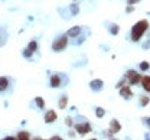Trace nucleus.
Segmentation results:
<instances>
[{
	"mask_svg": "<svg viewBox=\"0 0 150 140\" xmlns=\"http://www.w3.org/2000/svg\"><path fill=\"white\" fill-rule=\"evenodd\" d=\"M133 10H134V7H133V6H127V9H126V12H127V13H131Z\"/></svg>",
	"mask_w": 150,
	"mask_h": 140,
	"instance_id": "a878e982",
	"label": "nucleus"
},
{
	"mask_svg": "<svg viewBox=\"0 0 150 140\" xmlns=\"http://www.w3.org/2000/svg\"><path fill=\"white\" fill-rule=\"evenodd\" d=\"M18 140H30V136L28 132H19L18 133Z\"/></svg>",
	"mask_w": 150,
	"mask_h": 140,
	"instance_id": "4468645a",
	"label": "nucleus"
},
{
	"mask_svg": "<svg viewBox=\"0 0 150 140\" xmlns=\"http://www.w3.org/2000/svg\"><path fill=\"white\" fill-rule=\"evenodd\" d=\"M95 114H97V117H98V119H103V117H104V114H105V110H104V108H101V107H98V108H95Z\"/></svg>",
	"mask_w": 150,
	"mask_h": 140,
	"instance_id": "dca6fc26",
	"label": "nucleus"
},
{
	"mask_svg": "<svg viewBox=\"0 0 150 140\" xmlns=\"http://www.w3.org/2000/svg\"><path fill=\"white\" fill-rule=\"evenodd\" d=\"M56 111H54V110H49V111H46V114H45V123H54V121L56 120Z\"/></svg>",
	"mask_w": 150,
	"mask_h": 140,
	"instance_id": "0eeeda50",
	"label": "nucleus"
},
{
	"mask_svg": "<svg viewBox=\"0 0 150 140\" xmlns=\"http://www.w3.org/2000/svg\"><path fill=\"white\" fill-rule=\"evenodd\" d=\"M49 84L52 88H58L61 84H62V80H61V75H52L51 80H49Z\"/></svg>",
	"mask_w": 150,
	"mask_h": 140,
	"instance_id": "6e6552de",
	"label": "nucleus"
},
{
	"mask_svg": "<svg viewBox=\"0 0 150 140\" xmlns=\"http://www.w3.org/2000/svg\"><path fill=\"white\" fill-rule=\"evenodd\" d=\"M7 87H9V78L0 77V91H6Z\"/></svg>",
	"mask_w": 150,
	"mask_h": 140,
	"instance_id": "f8f14e48",
	"label": "nucleus"
},
{
	"mask_svg": "<svg viewBox=\"0 0 150 140\" xmlns=\"http://www.w3.org/2000/svg\"><path fill=\"white\" fill-rule=\"evenodd\" d=\"M33 140H43V139H33Z\"/></svg>",
	"mask_w": 150,
	"mask_h": 140,
	"instance_id": "c85d7f7f",
	"label": "nucleus"
},
{
	"mask_svg": "<svg viewBox=\"0 0 150 140\" xmlns=\"http://www.w3.org/2000/svg\"><path fill=\"white\" fill-rule=\"evenodd\" d=\"M67 45H68V36H67V35H62V36H59V38L52 43V49H54L55 52H61V51H64V49L67 48Z\"/></svg>",
	"mask_w": 150,
	"mask_h": 140,
	"instance_id": "f03ea898",
	"label": "nucleus"
},
{
	"mask_svg": "<svg viewBox=\"0 0 150 140\" xmlns=\"http://www.w3.org/2000/svg\"><path fill=\"white\" fill-rule=\"evenodd\" d=\"M28 49L29 51H32V52H35L38 49V42L36 40H32V42H29V45H28Z\"/></svg>",
	"mask_w": 150,
	"mask_h": 140,
	"instance_id": "f3484780",
	"label": "nucleus"
},
{
	"mask_svg": "<svg viewBox=\"0 0 150 140\" xmlns=\"http://www.w3.org/2000/svg\"><path fill=\"white\" fill-rule=\"evenodd\" d=\"M140 105H142V107H146V105H147V104H149V101H150V98L149 97H147V95H142V97H140Z\"/></svg>",
	"mask_w": 150,
	"mask_h": 140,
	"instance_id": "2eb2a0df",
	"label": "nucleus"
},
{
	"mask_svg": "<svg viewBox=\"0 0 150 140\" xmlns=\"http://www.w3.org/2000/svg\"><path fill=\"white\" fill-rule=\"evenodd\" d=\"M79 33H81V28H79V26H72V28L67 32V36H68V38H76V36H79Z\"/></svg>",
	"mask_w": 150,
	"mask_h": 140,
	"instance_id": "423d86ee",
	"label": "nucleus"
},
{
	"mask_svg": "<svg viewBox=\"0 0 150 140\" xmlns=\"http://www.w3.org/2000/svg\"><path fill=\"white\" fill-rule=\"evenodd\" d=\"M110 33H111V35H117V33H118V25H111Z\"/></svg>",
	"mask_w": 150,
	"mask_h": 140,
	"instance_id": "aec40b11",
	"label": "nucleus"
},
{
	"mask_svg": "<svg viewBox=\"0 0 150 140\" xmlns=\"http://www.w3.org/2000/svg\"><path fill=\"white\" fill-rule=\"evenodd\" d=\"M140 84L143 85V88H144L147 93H150V75H143Z\"/></svg>",
	"mask_w": 150,
	"mask_h": 140,
	"instance_id": "9d476101",
	"label": "nucleus"
},
{
	"mask_svg": "<svg viewBox=\"0 0 150 140\" xmlns=\"http://www.w3.org/2000/svg\"><path fill=\"white\" fill-rule=\"evenodd\" d=\"M103 81L101 80H94L90 82V87H91V90H94V91H98V90H101L103 88Z\"/></svg>",
	"mask_w": 150,
	"mask_h": 140,
	"instance_id": "9b49d317",
	"label": "nucleus"
},
{
	"mask_svg": "<svg viewBox=\"0 0 150 140\" xmlns=\"http://www.w3.org/2000/svg\"><path fill=\"white\" fill-rule=\"evenodd\" d=\"M142 77H143V75H140V74L136 72L134 69H129L127 74H126V78L129 80V84H130V85L140 84V82H142Z\"/></svg>",
	"mask_w": 150,
	"mask_h": 140,
	"instance_id": "7ed1b4c3",
	"label": "nucleus"
},
{
	"mask_svg": "<svg viewBox=\"0 0 150 140\" xmlns=\"http://www.w3.org/2000/svg\"><path fill=\"white\" fill-rule=\"evenodd\" d=\"M75 130L79 133V134H87L91 132V126L90 123H82V124H75Z\"/></svg>",
	"mask_w": 150,
	"mask_h": 140,
	"instance_id": "20e7f679",
	"label": "nucleus"
},
{
	"mask_svg": "<svg viewBox=\"0 0 150 140\" xmlns=\"http://www.w3.org/2000/svg\"><path fill=\"white\" fill-rule=\"evenodd\" d=\"M120 129H121V124H120L117 120H111V123H110V134L118 133Z\"/></svg>",
	"mask_w": 150,
	"mask_h": 140,
	"instance_id": "1a4fd4ad",
	"label": "nucleus"
},
{
	"mask_svg": "<svg viewBox=\"0 0 150 140\" xmlns=\"http://www.w3.org/2000/svg\"><path fill=\"white\" fill-rule=\"evenodd\" d=\"M143 48L144 49H150V40H147L146 43H143Z\"/></svg>",
	"mask_w": 150,
	"mask_h": 140,
	"instance_id": "393cba45",
	"label": "nucleus"
},
{
	"mask_svg": "<svg viewBox=\"0 0 150 140\" xmlns=\"http://www.w3.org/2000/svg\"><path fill=\"white\" fill-rule=\"evenodd\" d=\"M67 105H68V97L67 95H62L59 98V101H58V107L64 110V108H67Z\"/></svg>",
	"mask_w": 150,
	"mask_h": 140,
	"instance_id": "ddd939ff",
	"label": "nucleus"
},
{
	"mask_svg": "<svg viewBox=\"0 0 150 140\" xmlns=\"http://www.w3.org/2000/svg\"><path fill=\"white\" fill-rule=\"evenodd\" d=\"M74 1H75V0H74Z\"/></svg>",
	"mask_w": 150,
	"mask_h": 140,
	"instance_id": "2f4dec72",
	"label": "nucleus"
},
{
	"mask_svg": "<svg viewBox=\"0 0 150 140\" xmlns=\"http://www.w3.org/2000/svg\"><path fill=\"white\" fill-rule=\"evenodd\" d=\"M149 68H150V64H149V62H146V61L140 62V69H142V71H147Z\"/></svg>",
	"mask_w": 150,
	"mask_h": 140,
	"instance_id": "6ab92c4d",
	"label": "nucleus"
},
{
	"mask_svg": "<svg viewBox=\"0 0 150 140\" xmlns=\"http://www.w3.org/2000/svg\"><path fill=\"white\" fill-rule=\"evenodd\" d=\"M65 124H67L68 127H72V126H74V121H72L71 117H67V119H65Z\"/></svg>",
	"mask_w": 150,
	"mask_h": 140,
	"instance_id": "4be33fe9",
	"label": "nucleus"
},
{
	"mask_svg": "<svg viewBox=\"0 0 150 140\" xmlns=\"http://www.w3.org/2000/svg\"><path fill=\"white\" fill-rule=\"evenodd\" d=\"M90 140H97V139H90Z\"/></svg>",
	"mask_w": 150,
	"mask_h": 140,
	"instance_id": "c756f323",
	"label": "nucleus"
},
{
	"mask_svg": "<svg viewBox=\"0 0 150 140\" xmlns=\"http://www.w3.org/2000/svg\"><path fill=\"white\" fill-rule=\"evenodd\" d=\"M49 140H64V139H62L61 136H52V137H51Z\"/></svg>",
	"mask_w": 150,
	"mask_h": 140,
	"instance_id": "bb28decb",
	"label": "nucleus"
},
{
	"mask_svg": "<svg viewBox=\"0 0 150 140\" xmlns=\"http://www.w3.org/2000/svg\"><path fill=\"white\" fill-rule=\"evenodd\" d=\"M32 54H33V52H32V51H29L28 48L23 51V55H25V58H30V57H32Z\"/></svg>",
	"mask_w": 150,
	"mask_h": 140,
	"instance_id": "412c9836",
	"label": "nucleus"
},
{
	"mask_svg": "<svg viewBox=\"0 0 150 140\" xmlns=\"http://www.w3.org/2000/svg\"><path fill=\"white\" fill-rule=\"evenodd\" d=\"M35 103H36V105L39 108H43V107H45V100H43L42 97H36V98H35Z\"/></svg>",
	"mask_w": 150,
	"mask_h": 140,
	"instance_id": "a211bd4d",
	"label": "nucleus"
},
{
	"mask_svg": "<svg viewBox=\"0 0 150 140\" xmlns=\"http://www.w3.org/2000/svg\"><path fill=\"white\" fill-rule=\"evenodd\" d=\"M120 95H121L123 98L129 100L131 95H133V93H131L130 87H129V85H124V87H121V88H120Z\"/></svg>",
	"mask_w": 150,
	"mask_h": 140,
	"instance_id": "39448f33",
	"label": "nucleus"
},
{
	"mask_svg": "<svg viewBox=\"0 0 150 140\" xmlns=\"http://www.w3.org/2000/svg\"><path fill=\"white\" fill-rule=\"evenodd\" d=\"M147 28H149V22L146 19H142L139 20L134 26H133V29H131V40L133 42H139L140 38L144 35V32L147 30Z\"/></svg>",
	"mask_w": 150,
	"mask_h": 140,
	"instance_id": "f257e3e1",
	"label": "nucleus"
},
{
	"mask_svg": "<svg viewBox=\"0 0 150 140\" xmlns=\"http://www.w3.org/2000/svg\"><path fill=\"white\" fill-rule=\"evenodd\" d=\"M111 140H117V139H111Z\"/></svg>",
	"mask_w": 150,
	"mask_h": 140,
	"instance_id": "7c9ffc66",
	"label": "nucleus"
},
{
	"mask_svg": "<svg viewBox=\"0 0 150 140\" xmlns=\"http://www.w3.org/2000/svg\"><path fill=\"white\" fill-rule=\"evenodd\" d=\"M71 12H72L74 15H78L79 9H78V6H76V4H71Z\"/></svg>",
	"mask_w": 150,
	"mask_h": 140,
	"instance_id": "5701e85b",
	"label": "nucleus"
},
{
	"mask_svg": "<svg viewBox=\"0 0 150 140\" xmlns=\"http://www.w3.org/2000/svg\"><path fill=\"white\" fill-rule=\"evenodd\" d=\"M3 140H18V137L15 139V137H6V139H3Z\"/></svg>",
	"mask_w": 150,
	"mask_h": 140,
	"instance_id": "cd10ccee",
	"label": "nucleus"
},
{
	"mask_svg": "<svg viewBox=\"0 0 150 140\" xmlns=\"http://www.w3.org/2000/svg\"><path fill=\"white\" fill-rule=\"evenodd\" d=\"M136 3H139V0H127V4L129 6H134Z\"/></svg>",
	"mask_w": 150,
	"mask_h": 140,
	"instance_id": "b1692460",
	"label": "nucleus"
}]
</instances>
